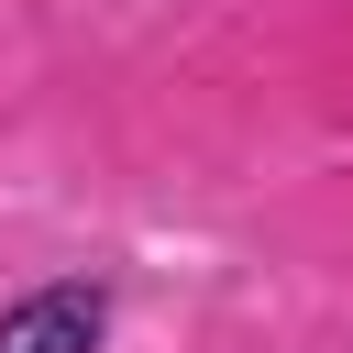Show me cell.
<instances>
[{"label":"cell","mask_w":353,"mask_h":353,"mask_svg":"<svg viewBox=\"0 0 353 353\" xmlns=\"http://www.w3.org/2000/svg\"><path fill=\"white\" fill-rule=\"evenodd\" d=\"M99 331H110L99 287H44V298L0 309V353H99Z\"/></svg>","instance_id":"cell-1"}]
</instances>
